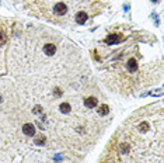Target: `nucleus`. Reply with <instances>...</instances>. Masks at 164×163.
I'll use <instances>...</instances> for the list:
<instances>
[{"mask_svg": "<svg viewBox=\"0 0 164 163\" xmlns=\"http://www.w3.org/2000/svg\"><path fill=\"white\" fill-rule=\"evenodd\" d=\"M53 11H55L58 16H63V14H66V11H67V7H66L65 3H56L55 7H53Z\"/></svg>", "mask_w": 164, "mask_h": 163, "instance_id": "obj_1", "label": "nucleus"}, {"mask_svg": "<svg viewBox=\"0 0 164 163\" xmlns=\"http://www.w3.org/2000/svg\"><path fill=\"white\" fill-rule=\"evenodd\" d=\"M23 132L25 134L27 137H32L35 130H34V125L32 124H24L23 125Z\"/></svg>", "mask_w": 164, "mask_h": 163, "instance_id": "obj_2", "label": "nucleus"}, {"mask_svg": "<svg viewBox=\"0 0 164 163\" xmlns=\"http://www.w3.org/2000/svg\"><path fill=\"white\" fill-rule=\"evenodd\" d=\"M87 21V14L84 11H80V13L76 14V23L77 24H84Z\"/></svg>", "mask_w": 164, "mask_h": 163, "instance_id": "obj_3", "label": "nucleus"}, {"mask_svg": "<svg viewBox=\"0 0 164 163\" xmlns=\"http://www.w3.org/2000/svg\"><path fill=\"white\" fill-rule=\"evenodd\" d=\"M44 52L48 55V56H52L53 53L56 52V49H55V45H52V44H46L45 47H44Z\"/></svg>", "mask_w": 164, "mask_h": 163, "instance_id": "obj_4", "label": "nucleus"}, {"mask_svg": "<svg viewBox=\"0 0 164 163\" xmlns=\"http://www.w3.org/2000/svg\"><path fill=\"white\" fill-rule=\"evenodd\" d=\"M121 41V37L119 35H109L108 38H105V44H116V42H119Z\"/></svg>", "mask_w": 164, "mask_h": 163, "instance_id": "obj_5", "label": "nucleus"}, {"mask_svg": "<svg viewBox=\"0 0 164 163\" xmlns=\"http://www.w3.org/2000/svg\"><path fill=\"white\" fill-rule=\"evenodd\" d=\"M97 104H98V100H97L95 97H89V99H86V106L90 107V108L95 107Z\"/></svg>", "mask_w": 164, "mask_h": 163, "instance_id": "obj_6", "label": "nucleus"}, {"mask_svg": "<svg viewBox=\"0 0 164 163\" xmlns=\"http://www.w3.org/2000/svg\"><path fill=\"white\" fill-rule=\"evenodd\" d=\"M128 69L132 70V72H135V70H138V62H136V59H133V58H131L128 62Z\"/></svg>", "mask_w": 164, "mask_h": 163, "instance_id": "obj_7", "label": "nucleus"}, {"mask_svg": "<svg viewBox=\"0 0 164 163\" xmlns=\"http://www.w3.org/2000/svg\"><path fill=\"white\" fill-rule=\"evenodd\" d=\"M108 113H109V107L107 106V104H101V106L98 107V114L100 115H107Z\"/></svg>", "mask_w": 164, "mask_h": 163, "instance_id": "obj_8", "label": "nucleus"}, {"mask_svg": "<svg viewBox=\"0 0 164 163\" xmlns=\"http://www.w3.org/2000/svg\"><path fill=\"white\" fill-rule=\"evenodd\" d=\"M60 111H62L63 114H67L72 111V107H70L69 103H62L60 104Z\"/></svg>", "mask_w": 164, "mask_h": 163, "instance_id": "obj_9", "label": "nucleus"}]
</instances>
